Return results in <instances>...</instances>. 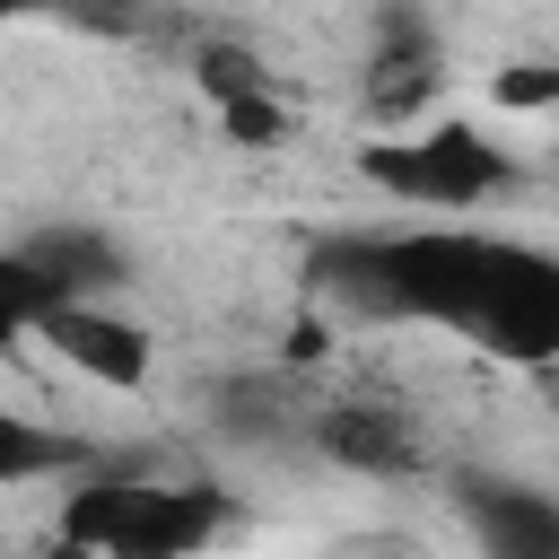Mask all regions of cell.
I'll list each match as a JSON object with an SVG mask.
<instances>
[{"mask_svg": "<svg viewBox=\"0 0 559 559\" xmlns=\"http://www.w3.org/2000/svg\"><path fill=\"white\" fill-rule=\"evenodd\" d=\"M384 35H393V44H384V61H376V70H384V79H376V105H384V114H411V105L437 87V44H428L411 17H393Z\"/></svg>", "mask_w": 559, "mask_h": 559, "instance_id": "obj_10", "label": "cell"}, {"mask_svg": "<svg viewBox=\"0 0 559 559\" xmlns=\"http://www.w3.org/2000/svg\"><path fill=\"white\" fill-rule=\"evenodd\" d=\"M52 314V288L17 262V245H0V349H17V341H35V323Z\"/></svg>", "mask_w": 559, "mask_h": 559, "instance_id": "obj_11", "label": "cell"}, {"mask_svg": "<svg viewBox=\"0 0 559 559\" xmlns=\"http://www.w3.org/2000/svg\"><path fill=\"white\" fill-rule=\"evenodd\" d=\"M17 262L52 288V306H105L122 288V253L96 236V227H52V236H26Z\"/></svg>", "mask_w": 559, "mask_h": 559, "instance_id": "obj_6", "label": "cell"}, {"mask_svg": "<svg viewBox=\"0 0 559 559\" xmlns=\"http://www.w3.org/2000/svg\"><path fill=\"white\" fill-rule=\"evenodd\" d=\"M227 533V489L175 472H87L61 498V550L79 559H192Z\"/></svg>", "mask_w": 559, "mask_h": 559, "instance_id": "obj_2", "label": "cell"}, {"mask_svg": "<svg viewBox=\"0 0 559 559\" xmlns=\"http://www.w3.org/2000/svg\"><path fill=\"white\" fill-rule=\"evenodd\" d=\"M314 288L358 323H428L489 358L542 367L559 349V262L480 227H376L314 253Z\"/></svg>", "mask_w": 559, "mask_h": 559, "instance_id": "obj_1", "label": "cell"}, {"mask_svg": "<svg viewBox=\"0 0 559 559\" xmlns=\"http://www.w3.org/2000/svg\"><path fill=\"white\" fill-rule=\"evenodd\" d=\"M87 445L26 419V411H0V489H26V480H52V472H79Z\"/></svg>", "mask_w": 559, "mask_h": 559, "instance_id": "obj_9", "label": "cell"}, {"mask_svg": "<svg viewBox=\"0 0 559 559\" xmlns=\"http://www.w3.org/2000/svg\"><path fill=\"white\" fill-rule=\"evenodd\" d=\"M218 411H227L218 428H227V437H253V445H271V437H306V419H314L280 376H236V384H218Z\"/></svg>", "mask_w": 559, "mask_h": 559, "instance_id": "obj_8", "label": "cell"}, {"mask_svg": "<svg viewBox=\"0 0 559 559\" xmlns=\"http://www.w3.org/2000/svg\"><path fill=\"white\" fill-rule=\"evenodd\" d=\"M358 175L376 192H393L402 210H472L489 192H507V148L472 122H437V131H411V140H376L358 157Z\"/></svg>", "mask_w": 559, "mask_h": 559, "instance_id": "obj_3", "label": "cell"}, {"mask_svg": "<svg viewBox=\"0 0 559 559\" xmlns=\"http://www.w3.org/2000/svg\"><path fill=\"white\" fill-rule=\"evenodd\" d=\"M35 341L61 358V367H79V376H96V384H140L148 376V332H131L122 314H105V306H52L44 323H35Z\"/></svg>", "mask_w": 559, "mask_h": 559, "instance_id": "obj_4", "label": "cell"}, {"mask_svg": "<svg viewBox=\"0 0 559 559\" xmlns=\"http://www.w3.org/2000/svg\"><path fill=\"white\" fill-rule=\"evenodd\" d=\"M306 437L332 454V463H358V472H411L419 463V428L384 402H332L306 419Z\"/></svg>", "mask_w": 559, "mask_h": 559, "instance_id": "obj_7", "label": "cell"}, {"mask_svg": "<svg viewBox=\"0 0 559 559\" xmlns=\"http://www.w3.org/2000/svg\"><path fill=\"white\" fill-rule=\"evenodd\" d=\"M44 559H79V550H61V542H52V550H44Z\"/></svg>", "mask_w": 559, "mask_h": 559, "instance_id": "obj_12", "label": "cell"}, {"mask_svg": "<svg viewBox=\"0 0 559 559\" xmlns=\"http://www.w3.org/2000/svg\"><path fill=\"white\" fill-rule=\"evenodd\" d=\"M463 515H472L480 559H559V507H550L542 489L472 480V489H463Z\"/></svg>", "mask_w": 559, "mask_h": 559, "instance_id": "obj_5", "label": "cell"}]
</instances>
